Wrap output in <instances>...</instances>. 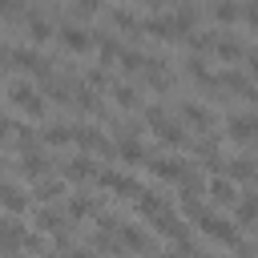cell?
<instances>
[{
    "label": "cell",
    "mask_w": 258,
    "mask_h": 258,
    "mask_svg": "<svg viewBox=\"0 0 258 258\" xmlns=\"http://www.w3.org/2000/svg\"><path fill=\"white\" fill-rule=\"evenodd\" d=\"M202 258H210V254H202Z\"/></svg>",
    "instance_id": "obj_23"
},
{
    "label": "cell",
    "mask_w": 258,
    "mask_h": 258,
    "mask_svg": "<svg viewBox=\"0 0 258 258\" xmlns=\"http://www.w3.org/2000/svg\"><path fill=\"white\" fill-rule=\"evenodd\" d=\"M113 97H117V105H121V109H133V105H137V89H133V85H117V89H113Z\"/></svg>",
    "instance_id": "obj_13"
},
{
    "label": "cell",
    "mask_w": 258,
    "mask_h": 258,
    "mask_svg": "<svg viewBox=\"0 0 258 258\" xmlns=\"http://www.w3.org/2000/svg\"><path fill=\"white\" fill-rule=\"evenodd\" d=\"M8 105L20 109V113H28V117H40L44 113V101H40V93L28 81H8Z\"/></svg>",
    "instance_id": "obj_1"
},
{
    "label": "cell",
    "mask_w": 258,
    "mask_h": 258,
    "mask_svg": "<svg viewBox=\"0 0 258 258\" xmlns=\"http://www.w3.org/2000/svg\"><path fill=\"white\" fill-rule=\"evenodd\" d=\"M230 173H234V177H250V173H254V165H250V157H238V161L230 165Z\"/></svg>",
    "instance_id": "obj_20"
},
{
    "label": "cell",
    "mask_w": 258,
    "mask_h": 258,
    "mask_svg": "<svg viewBox=\"0 0 258 258\" xmlns=\"http://www.w3.org/2000/svg\"><path fill=\"white\" fill-rule=\"evenodd\" d=\"M181 113H185V121H189V125H198V129H210V125H214V117H210L202 105H185Z\"/></svg>",
    "instance_id": "obj_9"
},
{
    "label": "cell",
    "mask_w": 258,
    "mask_h": 258,
    "mask_svg": "<svg viewBox=\"0 0 258 258\" xmlns=\"http://www.w3.org/2000/svg\"><path fill=\"white\" fill-rule=\"evenodd\" d=\"M89 173H93V169H89V161H85V157H77V161L69 165V177H73V181H81V177H89Z\"/></svg>",
    "instance_id": "obj_18"
},
{
    "label": "cell",
    "mask_w": 258,
    "mask_h": 258,
    "mask_svg": "<svg viewBox=\"0 0 258 258\" xmlns=\"http://www.w3.org/2000/svg\"><path fill=\"white\" fill-rule=\"evenodd\" d=\"M109 16H113V20L121 24V28H133V24H137V16H133L129 8H109Z\"/></svg>",
    "instance_id": "obj_17"
},
{
    "label": "cell",
    "mask_w": 258,
    "mask_h": 258,
    "mask_svg": "<svg viewBox=\"0 0 258 258\" xmlns=\"http://www.w3.org/2000/svg\"><path fill=\"white\" fill-rule=\"evenodd\" d=\"M4 206H8L12 214H16V210H24V206H28V198H24V194H20V189H16L12 181H8V185H4Z\"/></svg>",
    "instance_id": "obj_12"
},
{
    "label": "cell",
    "mask_w": 258,
    "mask_h": 258,
    "mask_svg": "<svg viewBox=\"0 0 258 258\" xmlns=\"http://www.w3.org/2000/svg\"><path fill=\"white\" fill-rule=\"evenodd\" d=\"M121 157H133V161H141V157H145V149H141V141H133V137H125V141H121Z\"/></svg>",
    "instance_id": "obj_15"
},
{
    "label": "cell",
    "mask_w": 258,
    "mask_h": 258,
    "mask_svg": "<svg viewBox=\"0 0 258 258\" xmlns=\"http://www.w3.org/2000/svg\"><path fill=\"white\" fill-rule=\"evenodd\" d=\"M52 28H48V20L40 16V12H24V36L28 40H44Z\"/></svg>",
    "instance_id": "obj_5"
},
{
    "label": "cell",
    "mask_w": 258,
    "mask_h": 258,
    "mask_svg": "<svg viewBox=\"0 0 258 258\" xmlns=\"http://www.w3.org/2000/svg\"><path fill=\"white\" fill-rule=\"evenodd\" d=\"M44 141H48V145H60V141H77V129H69V125H48Z\"/></svg>",
    "instance_id": "obj_11"
},
{
    "label": "cell",
    "mask_w": 258,
    "mask_h": 258,
    "mask_svg": "<svg viewBox=\"0 0 258 258\" xmlns=\"http://www.w3.org/2000/svg\"><path fill=\"white\" fill-rule=\"evenodd\" d=\"M198 222H202V230H206L210 238H218V242H230V246L238 242V234H234V226H230L226 218H218V214H202Z\"/></svg>",
    "instance_id": "obj_4"
},
{
    "label": "cell",
    "mask_w": 258,
    "mask_h": 258,
    "mask_svg": "<svg viewBox=\"0 0 258 258\" xmlns=\"http://www.w3.org/2000/svg\"><path fill=\"white\" fill-rule=\"evenodd\" d=\"M230 137H234V141L258 137V117H234V121H230Z\"/></svg>",
    "instance_id": "obj_6"
},
{
    "label": "cell",
    "mask_w": 258,
    "mask_h": 258,
    "mask_svg": "<svg viewBox=\"0 0 258 258\" xmlns=\"http://www.w3.org/2000/svg\"><path fill=\"white\" fill-rule=\"evenodd\" d=\"M214 16L218 20H238V4H214Z\"/></svg>",
    "instance_id": "obj_19"
},
{
    "label": "cell",
    "mask_w": 258,
    "mask_h": 258,
    "mask_svg": "<svg viewBox=\"0 0 258 258\" xmlns=\"http://www.w3.org/2000/svg\"><path fill=\"white\" fill-rule=\"evenodd\" d=\"M77 141H81L85 149H101V153H109V145H105V137H101V133H93L89 125H81V129H77Z\"/></svg>",
    "instance_id": "obj_8"
},
{
    "label": "cell",
    "mask_w": 258,
    "mask_h": 258,
    "mask_svg": "<svg viewBox=\"0 0 258 258\" xmlns=\"http://www.w3.org/2000/svg\"><path fill=\"white\" fill-rule=\"evenodd\" d=\"M218 56L222 60H234V56H242V44L238 40H218Z\"/></svg>",
    "instance_id": "obj_14"
},
{
    "label": "cell",
    "mask_w": 258,
    "mask_h": 258,
    "mask_svg": "<svg viewBox=\"0 0 258 258\" xmlns=\"http://www.w3.org/2000/svg\"><path fill=\"white\" fill-rule=\"evenodd\" d=\"M210 194H214V202H234V181L230 177H214L210 181Z\"/></svg>",
    "instance_id": "obj_10"
},
{
    "label": "cell",
    "mask_w": 258,
    "mask_h": 258,
    "mask_svg": "<svg viewBox=\"0 0 258 258\" xmlns=\"http://www.w3.org/2000/svg\"><path fill=\"white\" fill-rule=\"evenodd\" d=\"M238 218H242V222H254V218H258V198H254V194H250V198H242Z\"/></svg>",
    "instance_id": "obj_16"
},
{
    "label": "cell",
    "mask_w": 258,
    "mask_h": 258,
    "mask_svg": "<svg viewBox=\"0 0 258 258\" xmlns=\"http://www.w3.org/2000/svg\"><path fill=\"white\" fill-rule=\"evenodd\" d=\"M73 258H93V254H89V250H77V254H73Z\"/></svg>",
    "instance_id": "obj_22"
},
{
    "label": "cell",
    "mask_w": 258,
    "mask_h": 258,
    "mask_svg": "<svg viewBox=\"0 0 258 258\" xmlns=\"http://www.w3.org/2000/svg\"><path fill=\"white\" fill-rule=\"evenodd\" d=\"M56 32H60V44H64L69 52H85V48L93 44V36H89L85 24H60Z\"/></svg>",
    "instance_id": "obj_3"
},
{
    "label": "cell",
    "mask_w": 258,
    "mask_h": 258,
    "mask_svg": "<svg viewBox=\"0 0 258 258\" xmlns=\"http://www.w3.org/2000/svg\"><path fill=\"white\" fill-rule=\"evenodd\" d=\"M145 117H149V125H153V133H157L161 141H169V145H181V141H185V133H181V125H177L173 117H165L161 109H149Z\"/></svg>",
    "instance_id": "obj_2"
},
{
    "label": "cell",
    "mask_w": 258,
    "mask_h": 258,
    "mask_svg": "<svg viewBox=\"0 0 258 258\" xmlns=\"http://www.w3.org/2000/svg\"><path fill=\"white\" fill-rule=\"evenodd\" d=\"M246 20H254V24H258V8H246Z\"/></svg>",
    "instance_id": "obj_21"
},
{
    "label": "cell",
    "mask_w": 258,
    "mask_h": 258,
    "mask_svg": "<svg viewBox=\"0 0 258 258\" xmlns=\"http://www.w3.org/2000/svg\"><path fill=\"white\" fill-rule=\"evenodd\" d=\"M149 169H153L157 177H185V165L173 161V157H157V161H149Z\"/></svg>",
    "instance_id": "obj_7"
}]
</instances>
